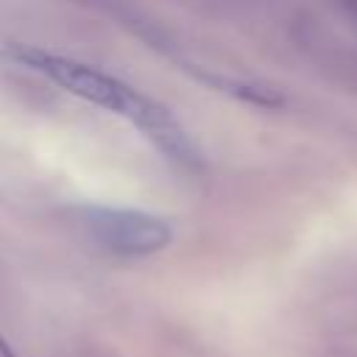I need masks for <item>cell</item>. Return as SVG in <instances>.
I'll return each instance as SVG.
<instances>
[{"label": "cell", "instance_id": "obj_3", "mask_svg": "<svg viewBox=\"0 0 357 357\" xmlns=\"http://www.w3.org/2000/svg\"><path fill=\"white\" fill-rule=\"evenodd\" d=\"M0 357H17V351L11 349V343L6 340V335L0 332Z\"/></svg>", "mask_w": 357, "mask_h": 357}, {"label": "cell", "instance_id": "obj_1", "mask_svg": "<svg viewBox=\"0 0 357 357\" xmlns=\"http://www.w3.org/2000/svg\"><path fill=\"white\" fill-rule=\"evenodd\" d=\"M3 53L14 64L47 78L50 84L61 86L64 92H70L98 109L120 114L123 120L137 126L165 156L178 159V162L192 159V145H190L184 128L178 126V120L162 103H156L153 98L142 95L134 86H128L126 81H120L92 64H84L78 59L47 53L42 47H31V45H6Z\"/></svg>", "mask_w": 357, "mask_h": 357}, {"label": "cell", "instance_id": "obj_2", "mask_svg": "<svg viewBox=\"0 0 357 357\" xmlns=\"http://www.w3.org/2000/svg\"><path fill=\"white\" fill-rule=\"evenodd\" d=\"M84 229L100 248L120 257L156 254L173 237V229L165 218L142 209H117V206H86Z\"/></svg>", "mask_w": 357, "mask_h": 357}]
</instances>
